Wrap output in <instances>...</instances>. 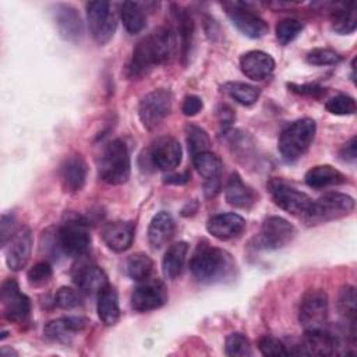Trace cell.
Instances as JSON below:
<instances>
[{
    "instance_id": "1",
    "label": "cell",
    "mask_w": 357,
    "mask_h": 357,
    "mask_svg": "<svg viewBox=\"0 0 357 357\" xmlns=\"http://www.w3.org/2000/svg\"><path fill=\"white\" fill-rule=\"evenodd\" d=\"M177 33L172 26H159L148 33L132 49L127 64L128 77L141 78L153 67L169 63L177 52Z\"/></svg>"
},
{
    "instance_id": "2",
    "label": "cell",
    "mask_w": 357,
    "mask_h": 357,
    "mask_svg": "<svg viewBox=\"0 0 357 357\" xmlns=\"http://www.w3.org/2000/svg\"><path fill=\"white\" fill-rule=\"evenodd\" d=\"M234 268L233 259L222 248L208 243H199L190 259L192 276L204 283H212L227 278Z\"/></svg>"
},
{
    "instance_id": "3",
    "label": "cell",
    "mask_w": 357,
    "mask_h": 357,
    "mask_svg": "<svg viewBox=\"0 0 357 357\" xmlns=\"http://www.w3.org/2000/svg\"><path fill=\"white\" fill-rule=\"evenodd\" d=\"M317 132V124L312 119L304 117L289 124L279 137V152L282 158L291 163L300 159L312 144Z\"/></svg>"
},
{
    "instance_id": "4",
    "label": "cell",
    "mask_w": 357,
    "mask_h": 357,
    "mask_svg": "<svg viewBox=\"0 0 357 357\" xmlns=\"http://www.w3.org/2000/svg\"><path fill=\"white\" fill-rule=\"evenodd\" d=\"M131 170L130 153L127 145L121 139L110 141L102 151L98 173L99 177L112 185L123 184L128 180Z\"/></svg>"
},
{
    "instance_id": "5",
    "label": "cell",
    "mask_w": 357,
    "mask_h": 357,
    "mask_svg": "<svg viewBox=\"0 0 357 357\" xmlns=\"http://www.w3.org/2000/svg\"><path fill=\"white\" fill-rule=\"evenodd\" d=\"M59 250L70 257H84L91 248L88 222L79 215L68 216L56 231Z\"/></svg>"
},
{
    "instance_id": "6",
    "label": "cell",
    "mask_w": 357,
    "mask_h": 357,
    "mask_svg": "<svg viewBox=\"0 0 357 357\" xmlns=\"http://www.w3.org/2000/svg\"><path fill=\"white\" fill-rule=\"evenodd\" d=\"M354 199L342 192H328L311 201L304 219L308 225H319L350 215L354 211Z\"/></svg>"
},
{
    "instance_id": "7",
    "label": "cell",
    "mask_w": 357,
    "mask_h": 357,
    "mask_svg": "<svg viewBox=\"0 0 357 357\" xmlns=\"http://www.w3.org/2000/svg\"><path fill=\"white\" fill-rule=\"evenodd\" d=\"M89 32L93 40L103 46L114 35L117 28V17L112 3L109 1H89L85 6Z\"/></svg>"
},
{
    "instance_id": "8",
    "label": "cell",
    "mask_w": 357,
    "mask_h": 357,
    "mask_svg": "<svg viewBox=\"0 0 357 357\" xmlns=\"http://www.w3.org/2000/svg\"><path fill=\"white\" fill-rule=\"evenodd\" d=\"M173 96L170 91L159 88L148 92L138 105V116L142 126L148 130L160 124L172 112Z\"/></svg>"
},
{
    "instance_id": "9",
    "label": "cell",
    "mask_w": 357,
    "mask_h": 357,
    "mask_svg": "<svg viewBox=\"0 0 357 357\" xmlns=\"http://www.w3.org/2000/svg\"><path fill=\"white\" fill-rule=\"evenodd\" d=\"M294 226L280 216H269L262 222L255 237V247L259 250H279L293 241Z\"/></svg>"
},
{
    "instance_id": "10",
    "label": "cell",
    "mask_w": 357,
    "mask_h": 357,
    "mask_svg": "<svg viewBox=\"0 0 357 357\" xmlns=\"http://www.w3.org/2000/svg\"><path fill=\"white\" fill-rule=\"evenodd\" d=\"M328 319V296L322 289L308 290L298 307V322L304 331L325 328Z\"/></svg>"
},
{
    "instance_id": "11",
    "label": "cell",
    "mask_w": 357,
    "mask_h": 357,
    "mask_svg": "<svg viewBox=\"0 0 357 357\" xmlns=\"http://www.w3.org/2000/svg\"><path fill=\"white\" fill-rule=\"evenodd\" d=\"M342 347L339 336L326 331L325 328L305 331L293 349H289V354H307V356H333L339 353Z\"/></svg>"
},
{
    "instance_id": "12",
    "label": "cell",
    "mask_w": 357,
    "mask_h": 357,
    "mask_svg": "<svg viewBox=\"0 0 357 357\" xmlns=\"http://www.w3.org/2000/svg\"><path fill=\"white\" fill-rule=\"evenodd\" d=\"M273 202L291 215H304L311 204V198L280 178H271L266 184Z\"/></svg>"
},
{
    "instance_id": "13",
    "label": "cell",
    "mask_w": 357,
    "mask_h": 357,
    "mask_svg": "<svg viewBox=\"0 0 357 357\" xmlns=\"http://www.w3.org/2000/svg\"><path fill=\"white\" fill-rule=\"evenodd\" d=\"M1 310L6 319L21 324L25 322L31 314V301L26 294L20 290L15 279H7L0 290Z\"/></svg>"
},
{
    "instance_id": "14",
    "label": "cell",
    "mask_w": 357,
    "mask_h": 357,
    "mask_svg": "<svg viewBox=\"0 0 357 357\" xmlns=\"http://www.w3.org/2000/svg\"><path fill=\"white\" fill-rule=\"evenodd\" d=\"M167 301V290L160 279L149 278L139 282L131 293V308L137 312H149Z\"/></svg>"
},
{
    "instance_id": "15",
    "label": "cell",
    "mask_w": 357,
    "mask_h": 357,
    "mask_svg": "<svg viewBox=\"0 0 357 357\" xmlns=\"http://www.w3.org/2000/svg\"><path fill=\"white\" fill-rule=\"evenodd\" d=\"M226 14L230 18L231 24L245 36L251 39L262 38L268 33L269 25L259 15L247 8L244 3H231L226 4Z\"/></svg>"
},
{
    "instance_id": "16",
    "label": "cell",
    "mask_w": 357,
    "mask_h": 357,
    "mask_svg": "<svg viewBox=\"0 0 357 357\" xmlns=\"http://www.w3.org/2000/svg\"><path fill=\"white\" fill-rule=\"evenodd\" d=\"M192 163L199 176L204 178V194L206 198H213L220 191V178L223 163L218 155L205 151L192 156Z\"/></svg>"
},
{
    "instance_id": "17",
    "label": "cell",
    "mask_w": 357,
    "mask_h": 357,
    "mask_svg": "<svg viewBox=\"0 0 357 357\" xmlns=\"http://www.w3.org/2000/svg\"><path fill=\"white\" fill-rule=\"evenodd\" d=\"M149 158L152 165L163 172L174 170L181 162V145L173 137H159L152 142Z\"/></svg>"
},
{
    "instance_id": "18",
    "label": "cell",
    "mask_w": 357,
    "mask_h": 357,
    "mask_svg": "<svg viewBox=\"0 0 357 357\" xmlns=\"http://www.w3.org/2000/svg\"><path fill=\"white\" fill-rule=\"evenodd\" d=\"M32 231L26 226L18 229L11 236L8 245H4L6 262L10 269L20 271L26 265L32 251Z\"/></svg>"
},
{
    "instance_id": "19",
    "label": "cell",
    "mask_w": 357,
    "mask_h": 357,
    "mask_svg": "<svg viewBox=\"0 0 357 357\" xmlns=\"http://www.w3.org/2000/svg\"><path fill=\"white\" fill-rule=\"evenodd\" d=\"M88 167L84 158L78 153L67 156L60 165L59 176L64 191L75 194L85 185Z\"/></svg>"
},
{
    "instance_id": "20",
    "label": "cell",
    "mask_w": 357,
    "mask_h": 357,
    "mask_svg": "<svg viewBox=\"0 0 357 357\" xmlns=\"http://www.w3.org/2000/svg\"><path fill=\"white\" fill-rule=\"evenodd\" d=\"M245 229V220L243 216L227 212V213H219L206 222V230L208 233L222 241L231 240L238 237Z\"/></svg>"
},
{
    "instance_id": "21",
    "label": "cell",
    "mask_w": 357,
    "mask_h": 357,
    "mask_svg": "<svg viewBox=\"0 0 357 357\" xmlns=\"http://www.w3.org/2000/svg\"><path fill=\"white\" fill-rule=\"evenodd\" d=\"M88 324L89 321L82 317H63L47 322L43 328V335L49 340L68 343L75 335L84 331Z\"/></svg>"
},
{
    "instance_id": "22",
    "label": "cell",
    "mask_w": 357,
    "mask_h": 357,
    "mask_svg": "<svg viewBox=\"0 0 357 357\" xmlns=\"http://www.w3.org/2000/svg\"><path fill=\"white\" fill-rule=\"evenodd\" d=\"M241 73L252 81H264L275 70V60L262 50H251L240 57Z\"/></svg>"
},
{
    "instance_id": "23",
    "label": "cell",
    "mask_w": 357,
    "mask_h": 357,
    "mask_svg": "<svg viewBox=\"0 0 357 357\" xmlns=\"http://www.w3.org/2000/svg\"><path fill=\"white\" fill-rule=\"evenodd\" d=\"M73 279L79 291L86 294H98L109 283L102 268L92 262H81L75 268Z\"/></svg>"
},
{
    "instance_id": "24",
    "label": "cell",
    "mask_w": 357,
    "mask_h": 357,
    "mask_svg": "<svg viewBox=\"0 0 357 357\" xmlns=\"http://www.w3.org/2000/svg\"><path fill=\"white\" fill-rule=\"evenodd\" d=\"M56 26L67 40H77L82 35V21L79 13L70 4H56L53 10Z\"/></svg>"
},
{
    "instance_id": "25",
    "label": "cell",
    "mask_w": 357,
    "mask_h": 357,
    "mask_svg": "<svg viewBox=\"0 0 357 357\" xmlns=\"http://www.w3.org/2000/svg\"><path fill=\"white\" fill-rule=\"evenodd\" d=\"M135 227L130 222H113L107 223L102 230V238L107 248L114 252H123L128 250L134 241Z\"/></svg>"
},
{
    "instance_id": "26",
    "label": "cell",
    "mask_w": 357,
    "mask_h": 357,
    "mask_svg": "<svg viewBox=\"0 0 357 357\" xmlns=\"http://www.w3.org/2000/svg\"><path fill=\"white\" fill-rule=\"evenodd\" d=\"M176 223L173 216L166 212H158L148 226V241L152 248L159 250L166 245L174 236Z\"/></svg>"
},
{
    "instance_id": "27",
    "label": "cell",
    "mask_w": 357,
    "mask_h": 357,
    "mask_svg": "<svg viewBox=\"0 0 357 357\" xmlns=\"http://www.w3.org/2000/svg\"><path fill=\"white\" fill-rule=\"evenodd\" d=\"M225 197L231 206L241 209H250L258 198L255 191L247 185L237 173H231L230 178L227 180L225 187Z\"/></svg>"
},
{
    "instance_id": "28",
    "label": "cell",
    "mask_w": 357,
    "mask_h": 357,
    "mask_svg": "<svg viewBox=\"0 0 357 357\" xmlns=\"http://www.w3.org/2000/svg\"><path fill=\"white\" fill-rule=\"evenodd\" d=\"M304 181L311 188H325L329 185L344 184L347 177L331 165H318L305 173Z\"/></svg>"
},
{
    "instance_id": "29",
    "label": "cell",
    "mask_w": 357,
    "mask_h": 357,
    "mask_svg": "<svg viewBox=\"0 0 357 357\" xmlns=\"http://www.w3.org/2000/svg\"><path fill=\"white\" fill-rule=\"evenodd\" d=\"M96 311H98L99 319L107 326H112L119 321L120 318L119 296H117V290L112 284L107 283L98 293Z\"/></svg>"
},
{
    "instance_id": "30",
    "label": "cell",
    "mask_w": 357,
    "mask_h": 357,
    "mask_svg": "<svg viewBox=\"0 0 357 357\" xmlns=\"http://www.w3.org/2000/svg\"><path fill=\"white\" fill-rule=\"evenodd\" d=\"M172 15L177 24V31L176 33H178L180 38V54L183 61L185 63V60L188 59L190 50H191V43H192V35H194V21L191 18V15L187 13L185 8L177 6V4H172Z\"/></svg>"
},
{
    "instance_id": "31",
    "label": "cell",
    "mask_w": 357,
    "mask_h": 357,
    "mask_svg": "<svg viewBox=\"0 0 357 357\" xmlns=\"http://www.w3.org/2000/svg\"><path fill=\"white\" fill-rule=\"evenodd\" d=\"M332 29L340 35L354 32L357 26V11L354 3H337L331 11Z\"/></svg>"
},
{
    "instance_id": "32",
    "label": "cell",
    "mask_w": 357,
    "mask_h": 357,
    "mask_svg": "<svg viewBox=\"0 0 357 357\" xmlns=\"http://www.w3.org/2000/svg\"><path fill=\"white\" fill-rule=\"evenodd\" d=\"M187 252H188V244L185 241L174 243L167 248L162 261L163 273L167 279L174 280L183 273L185 259H187Z\"/></svg>"
},
{
    "instance_id": "33",
    "label": "cell",
    "mask_w": 357,
    "mask_h": 357,
    "mask_svg": "<svg viewBox=\"0 0 357 357\" xmlns=\"http://www.w3.org/2000/svg\"><path fill=\"white\" fill-rule=\"evenodd\" d=\"M120 18L128 33H138L146 25V13L144 4L135 1H124L120 7Z\"/></svg>"
},
{
    "instance_id": "34",
    "label": "cell",
    "mask_w": 357,
    "mask_h": 357,
    "mask_svg": "<svg viewBox=\"0 0 357 357\" xmlns=\"http://www.w3.org/2000/svg\"><path fill=\"white\" fill-rule=\"evenodd\" d=\"M337 311L343 321L349 325L350 333H356V289L350 284L342 287L337 296Z\"/></svg>"
},
{
    "instance_id": "35",
    "label": "cell",
    "mask_w": 357,
    "mask_h": 357,
    "mask_svg": "<svg viewBox=\"0 0 357 357\" xmlns=\"http://www.w3.org/2000/svg\"><path fill=\"white\" fill-rule=\"evenodd\" d=\"M222 89L237 103L243 106H251L254 105L259 98V89L254 85L240 82V81H230L223 84Z\"/></svg>"
},
{
    "instance_id": "36",
    "label": "cell",
    "mask_w": 357,
    "mask_h": 357,
    "mask_svg": "<svg viewBox=\"0 0 357 357\" xmlns=\"http://www.w3.org/2000/svg\"><path fill=\"white\" fill-rule=\"evenodd\" d=\"M126 271L127 275L135 282L146 280L153 272V261L144 252H135L127 258Z\"/></svg>"
},
{
    "instance_id": "37",
    "label": "cell",
    "mask_w": 357,
    "mask_h": 357,
    "mask_svg": "<svg viewBox=\"0 0 357 357\" xmlns=\"http://www.w3.org/2000/svg\"><path fill=\"white\" fill-rule=\"evenodd\" d=\"M185 134H187V144L191 156L209 151L211 148V138L206 134V131L198 126L188 124L185 127Z\"/></svg>"
},
{
    "instance_id": "38",
    "label": "cell",
    "mask_w": 357,
    "mask_h": 357,
    "mask_svg": "<svg viewBox=\"0 0 357 357\" xmlns=\"http://www.w3.org/2000/svg\"><path fill=\"white\" fill-rule=\"evenodd\" d=\"M225 353L230 357H248L252 354L248 337L240 332L230 333L226 337Z\"/></svg>"
},
{
    "instance_id": "39",
    "label": "cell",
    "mask_w": 357,
    "mask_h": 357,
    "mask_svg": "<svg viewBox=\"0 0 357 357\" xmlns=\"http://www.w3.org/2000/svg\"><path fill=\"white\" fill-rule=\"evenodd\" d=\"M303 31V24L296 18H283L276 24V39L280 45L293 42Z\"/></svg>"
},
{
    "instance_id": "40",
    "label": "cell",
    "mask_w": 357,
    "mask_h": 357,
    "mask_svg": "<svg viewBox=\"0 0 357 357\" xmlns=\"http://www.w3.org/2000/svg\"><path fill=\"white\" fill-rule=\"evenodd\" d=\"M325 107L329 113L336 114V116H349L356 113V100L350 95L346 93H339L329 100H326Z\"/></svg>"
},
{
    "instance_id": "41",
    "label": "cell",
    "mask_w": 357,
    "mask_h": 357,
    "mask_svg": "<svg viewBox=\"0 0 357 357\" xmlns=\"http://www.w3.org/2000/svg\"><path fill=\"white\" fill-rule=\"evenodd\" d=\"M305 60L312 66H333L340 61V54L332 49L317 47L308 52Z\"/></svg>"
},
{
    "instance_id": "42",
    "label": "cell",
    "mask_w": 357,
    "mask_h": 357,
    "mask_svg": "<svg viewBox=\"0 0 357 357\" xmlns=\"http://www.w3.org/2000/svg\"><path fill=\"white\" fill-rule=\"evenodd\" d=\"M258 349L264 356H289L287 346L278 337L265 335L258 340Z\"/></svg>"
},
{
    "instance_id": "43",
    "label": "cell",
    "mask_w": 357,
    "mask_h": 357,
    "mask_svg": "<svg viewBox=\"0 0 357 357\" xmlns=\"http://www.w3.org/2000/svg\"><path fill=\"white\" fill-rule=\"evenodd\" d=\"M81 301H82L81 294L75 289H71L67 286L60 287L54 296L56 305L60 308H64V310L75 308V307L81 305Z\"/></svg>"
},
{
    "instance_id": "44",
    "label": "cell",
    "mask_w": 357,
    "mask_h": 357,
    "mask_svg": "<svg viewBox=\"0 0 357 357\" xmlns=\"http://www.w3.org/2000/svg\"><path fill=\"white\" fill-rule=\"evenodd\" d=\"M53 275V269L52 265L46 261H40L38 264H35L29 271H28V282L33 286H39L46 283Z\"/></svg>"
},
{
    "instance_id": "45",
    "label": "cell",
    "mask_w": 357,
    "mask_h": 357,
    "mask_svg": "<svg viewBox=\"0 0 357 357\" xmlns=\"http://www.w3.org/2000/svg\"><path fill=\"white\" fill-rule=\"evenodd\" d=\"M289 88L300 95H305V96H312V98H321L322 95L326 93L325 88L317 85V84H289Z\"/></svg>"
},
{
    "instance_id": "46",
    "label": "cell",
    "mask_w": 357,
    "mask_h": 357,
    "mask_svg": "<svg viewBox=\"0 0 357 357\" xmlns=\"http://www.w3.org/2000/svg\"><path fill=\"white\" fill-rule=\"evenodd\" d=\"M204 107V103H202V99L197 95H188L184 98L183 100V105H181V112L183 114L188 116V117H192L195 114H198Z\"/></svg>"
},
{
    "instance_id": "47",
    "label": "cell",
    "mask_w": 357,
    "mask_h": 357,
    "mask_svg": "<svg viewBox=\"0 0 357 357\" xmlns=\"http://www.w3.org/2000/svg\"><path fill=\"white\" fill-rule=\"evenodd\" d=\"M15 219L11 213H3L1 223H0V234H1V244L3 247L7 244V241L11 238V236L17 231L14 229Z\"/></svg>"
},
{
    "instance_id": "48",
    "label": "cell",
    "mask_w": 357,
    "mask_h": 357,
    "mask_svg": "<svg viewBox=\"0 0 357 357\" xmlns=\"http://www.w3.org/2000/svg\"><path fill=\"white\" fill-rule=\"evenodd\" d=\"M340 156L344 162H354L357 158V139L351 137L340 149Z\"/></svg>"
},
{
    "instance_id": "49",
    "label": "cell",
    "mask_w": 357,
    "mask_h": 357,
    "mask_svg": "<svg viewBox=\"0 0 357 357\" xmlns=\"http://www.w3.org/2000/svg\"><path fill=\"white\" fill-rule=\"evenodd\" d=\"M188 180H190V173L184 172V173H180V174H170V176H167L165 183L181 185V184H185Z\"/></svg>"
}]
</instances>
